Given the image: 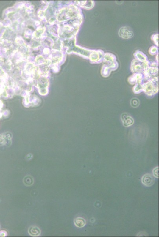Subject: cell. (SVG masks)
<instances>
[{"label":"cell","instance_id":"21","mask_svg":"<svg viewBox=\"0 0 159 237\" xmlns=\"http://www.w3.org/2000/svg\"><path fill=\"white\" fill-rule=\"evenodd\" d=\"M159 167L158 166L155 168L153 170L152 173L153 175L155 178H159Z\"/></svg>","mask_w":159,"mask_h":237},{"label":"cell","instance_id":"19","mask_svg":"<svg viewBox=\"0 0 159 237\" xmlns=\"http://www.w3.org/2000/svg\"><path fill=\"white\" fill-rule=\"evenodd\" d=\"M152 40L153 41L155 44H156V46H158V34H154L152 36Z\"/></svg>","mask_w":159,"mask_h":237},{"label":"cell","instance_id":"22","mask_svg":"<svg viewBox=\"0 0 159 237\" xmlns=\"http://www.w3.org/2000/svg\"><path fill=\"white\" fill-rule=\"evenodd\" d=\"M7 235V233L6 232L4 231H2L0 232V236H5Z\"/></svg>","mask_w":159,"mask_h":237},{"label":"cell","instance_id":"15","mask_svg":"<svg viewBox=\"0 0 159 237\" xmlns=\"http://www.w3.org/2000/svg\"><path fill=\"white\" fill-rule=\"evenodd\" d=\"M29 234L33 236H38L40 234V230L38 227H32L29 229Z\"/></svg>","mask_w":159,"mask_h":237},{"label":"cell","instance_id":"13","mask_svg":"<svg viewBox=\"0 0 159 237\" xmlns=\"http://www.w3.org/2000/svg\"><path fill=\"white\" fill-rule=\"evenodd\" d=\"M74 223L77 227L81 228L84 227L86 225V221L83 218L79 217L77 218L74 220Z\"/></svg>","mask_w":159,"mask_h":237},{"label":"cell","instance_id":"6","mask_svg":"<svg viewBox=\"0 0 159 237\" xmlns=\"http://www.w3.org/2000/svg\"><path fill=\"white\" fill-rule=\"evenodd\" d=\"M105 53L101 50H93L90 53L89 59L92 64H97L102 63L103 61Z\"/></svg>","mask_w":159,"mask_h":237},{"label":"cell","instance_id":"12","mask_svg":"<svg viewBox=\"0 0 159 237\" xmlns=\"http://www.w3.org/2000/svg\"><path fill=\"white\" fill-rule=\"evenodd\" d=\"M80 5L87 9H91L94 6L95 2L93 1H80Z\"/></svg>","mask_w":159,"mask_h":237},{"label":"cell","instance_id":"3","mask_svg":"<svg viewBox=\"0 0 159 237\" xmlns=\"http://www.w3.org/2000/svg\"><path fill=\"white\" fill-rule=\"evenodd\" d=\"M75 42V38H74L73 40H71V41L68 42L69 43L70 46H68L69 48L67 50V52L68 53L72 52L77 53L81 56L85 57V58L89 59L90 53L93 51V50L83 48L80 47L79 46H76Z\"/></svg>","mask_w":159,"mask_h":237},{"label":"cell","instance_id":"23","mask_svg":"<svg viewBox=\"0 0 159 237\" xmlns=\"http://www.w3.org/2000/svg\"><path fill=\"white\" fill-rule=\"evenodd\" d=\"M156 61H157V62L158 63V54H157V56H156Z\"/></svg>","mask_w":159,"mask_h":237},{"label":"cell","instance_id":"16","mask_svg":"<svg viewBox=\"0 0 159 237\" xmlns=\"http://www.w3.org/2000/svg\"><path fill=\"white\" fill-rule=\"evenodd\" d=\"M142 84H138L135 85V86H134V87L133 89H132L133 93H134L135 94H139L141 92L143 91Z\"/></svg>","mask_w":159,"mask_h":237},{"label":"cell","instance_id":"9","mask_svg":"<svg viewBox=\"0 0 159 237\" xmlns=\"http://www.w3.org/2000/svg\"><path fill=\"white\" fill-rule=\"evenodd\" d=\"M142 184L147 187H150L153 185L155 182L154 177L150 173L144 175L141 179Z\"/></svg>","mask_w":159,"mask_h":237},{"label":"cell","instance_id":"5","mask_svg":"<svg viewBox=\"0 0 159 237\" xmlns=\"http://www.w3.org/2000/svg\"><path fill=\"white\" fill-rule=\"evenodd\" d=\"M116 56L110 53H105L103 61L104 64L111 68L112 70H115L117 69L118 63L116 61Z\"/></svg>","mask_w":159,"mask_h":237},{"label":"cell","instance_id":"14","mask_svg":"<svg viewBox=\"0 0 159 237\" xmlns=\"http://www.w3.org/2000/svg\"><path fill=\"white\" fill-rule=\"evenodd\" d=\"M113 71L111 68L103 64L102 67V70H101V74L103 77H107L110 75L111 72Z\"/></svg>","mask_w":159,"mask_h":237},{"label":"cell","instance_id":"11","mask_svg":"<svg viewBox=\"0 0 159 237\" xmlns=\"http://www.w3.org/2000/svg\"><path fill=\"white\" fill-rule=\"evenodd\" d=\"M135 59L139 61L144 62L148 61V58L146 55L141 51H137L134 54Z\"/></svg>","mask_w":159,"mask_h":237},{"label":"cell","instance_id":"20","mask_svg":"<svg viewBox=\"0 0 159 237\" xmlns=\"http://www.w3.org/2000/svg\"><path fill=\"white\" fill-rule=\"evenodd\" d=\"M131 103V105H132V107H137L140 104L139 100H138V99H136V98L132 99Z\"/></svg>","mask_w":159,"mask_h":237},{"label":"cell","instance_id":"7","mask_svg":"<svg viewBox=\"0 0 159 237\" xmlns=\"http://www.w3.org/2000/svg\"><path fill=\"white\" fill-rule=\"evenodd\" d=\"M119 36L124 39H128L133 37L134 34L131 28L127 26L121 27L119 32Z\"/></svg>","mask_w":159,"mask_h":237},{"label":"cell","instance_id":"17","mask_svg":"<svg viewBox=\"0 0 159 237\" xmlns=\"http://www.w3.org/2000/svg\"><path fill=\"white\" fill-rule=\"evenodd\" d=\"M24 182L25 185L30 186L33 184V178L31 176H26L24 179Z\"/></svg>","mask_w":159,"mask_h":237},{"label":"cell","instance_id":"10","mask_svg":"<svg viewBox=\"0 0 159 237\" xmlns=\"http://www.w3.org/2000/svg\"><path fill=\"white\" fill-rule=\"evenodd\" d=\"M121 119L124 125L128 127L132 125L134 123V120L131 116L127 113H123L121 116Z\"/></svg>","mask_w":159,"mask_h":237},{"label":"cell","instance_id":"1","mask_svg":"<svg viewBox=\"0 0 159 237\" xmlns=\"http://www.w3.org/2000/svg\"><path fill=\"white\" fill-rule=\"evenodd\" d=\"M158 63H150V66L143 73L144 78L148 81H158Z\"/></svg>","mask_w":159,"mask_h":237},{"label":"cell","instance_id":"18","mask_svg":"<svg viewBox=\"0 0 159 237\" xmlns=\"http://www.w3.org/2000/svg\"><path fill=\"white\" fill-rule=\"evenodd\" d=\"M158 47L156 46H152L149 50V53L150 54L154 56L158 54Z\"/></svg>","mask_w":159,"mask_h":237},{"label":"cell","instance_id":"2","mask_svg":"<svg viewBox=\"0 0 159 237\" xmlns=\"http://www.w3.org/2000/svg\"><path fill=\"white\" fill-rule=\"evenodd\" d=\"M143 91L149 96L155 95L158 92V81H146L143 83Z\"/></svg>","mask_w":159,"mask_h":237},{"label":"cell","instance_id":"4","mask_svg":"<svg viewBox=\"0 0 159 237\" xmlns=\"http://www.w3.org/2000/svg\"><path fill=\"white\" fill-rule=\"evenodd\" d=\"M150 62L149 61L142 62L135 59L131 64V70L134 74H143L146 69L150 66Z\"/></svg>","mask_w":159,"mask_h":237},{"label":"cell","instance_id":"8","mask_svg":"<svg viewBox=\"0 0 159 237\" xmlns=\"http://www.w3.org/2000/svg\"><path fill=\"white\" fill-rule=\"evenodd\" d=\"M144 79L143 74H134L129 78L128 81L132 85L138 84L143 83Z\"/></svg>","mask_w":159,"mask_h":237}]
</instances>
